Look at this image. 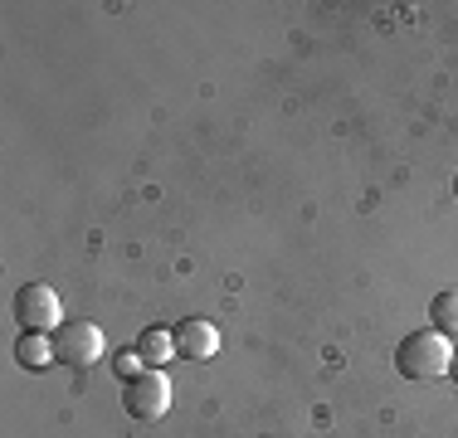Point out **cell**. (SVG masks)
I'll list each match as a JSON object with an SVG mask.
<instances>
[{
	"label": "cell",
	"instance_id": "cell-6",
	"mask_svg": "<svg viewBox=\"0 0 458 438\" xmlns=\"http://www.w3.org/2000/svg\"><path fill=\"white\" fill-rule=\"evenodd\" d=\"M137 356L147 360L151 370H161L166 360H176V332H161V326H147L137 336Z\"/></svg>",
	"mask_w": 458,
	"mask_h": 438
},
{
	"label": "cell",
	"instance_id": "cell-11",
	"mask_svg": "<svg viewBox=\"0 0 458 438\" xmlns=\"http://www.w3.org/2000/svg\"><path fill=\"white\" fill-rule=\"evenodd\" d=\"M454 195H458V175H454Z\"/></svg>",
	"mask_w": 458,
	"mask_h": 438
},
{
	"label": "cell",
	"instance_id": "cell-2",
	"mask_svg": "<svg viewBox=\"0 0 458 438\" xmlns=\"http://www.w3.org/2000/svg\"><path fill=\"white\" fill-rule=\"evenodd\" d=\"M15 322L25 326V332H59L64 326V302L59 292L49 288V282H25V288L15 292Z\"/></svg>",
	"mask_w": 458,
	"mask_h": 438
},
{
	"label": "cell",
	"instance_id": "cell-10",
	"mask_svg": "<svg viewBox=\"0 0 458 438\" xmlns=\"http://www.w3.org/2000/svg\"><path fill=\"white\" fill-rule=\"evenodd\" d=\"M449 375L458 380V350H454V360H449Z\"/></svg>",
	"mask_w": 458,
	"mask_h": 438
},
{
	"label": "cell",
	"instance_id": "cell-8",
	"mask_svg": "<svg viewBox=\"0 0 458 438\" xmlns=\"http://www.w3.org/2000/svg\"><path fill=\"white\" fill-rule=\"evenodd\" d=\"M429 322H434V332H444L454 341L458 336V288H444L439 298L429 302Z\"/></svg>",
	"mask_w": 458,
	"mask_h": 438
},
{
	"label": "cell",
	"instance_id": "cell-1",
	"mask_svg": "<svg viewBox=\"0 0 458 438\" xmlns=\"http://www.w3.org/2000/svg\"><path fill=\"white\" fill-rule=\"evenodd\" d=\"M449 360H454V341L434 326L424 332H410L395 350V370L405 380H434V375H449Z\"/></svg>",
	"mask_w": 458,
	"mask_h": 438
},
{
	"label": "cell",
	"instance_id": "cell-4",
	"mask_svg": "<svg viewBox=\"0 0 458 438\" xmlns=\"http://www.w3.org/2000/svg\"><path fill=\"white\" fill-rule=\"evenodd\" d=\"M103 332H98V322H64L59 332H54V356L64 360V366H79V370H89L103 360Z\"/></svg>",
	"mask_w": 458,
	"mask_h": 438
},
{
	"label": "cell",
	"instance_id": "cell-7",
	"mask_svg": "<svg viewBox=\"0 0 458 438\" xmlns=\"http://www.w3.org/2000/svg\"><path fill=\"white\" fill-rule=\"evenodd\" d=\"M15 360L25 370H45V366H54V336H45V332H25L20 336V346H15Z\"/></svg>",
	"mask_w": 458,
	"mask_h": 438
},
{
	"label": "cell",
	"instance_id": "cell-3",
	"mask_svg": "<svg viewBox=\"0 0 458 438\" xmlns=\"http://www.w3.org/2000/svg\"><path fill=\"white\" fill-rule=\"evenodd\" d=\"M123 404H127V414H132V419L157 424L161 414L171 409V380H166V370H141L137 380H127Z\"/></svg>",
	"mask_w": 458,
	"mask_h": 438
},
{
	"label": "cell",
	"instance_id": "cell-5",
	"mask_svg": "<svg viewBox=\"0 0 458 438\" xmlns=\"http://www.w3.org/2000/svg\"><path fill=\"white\" fill-rule=\"evenodd\" d=\"M176 350L185 360H210L220 350V326L205 322V316H191V322L176 326Z\"/></svg>",
	"mask_w": 458,
	"mask_h": 438
},
{
	"label": "cell",
	"instance_id": "cell-9",
	"mask_svg": "<svg viewBox=\"0 0 458 438\" xmlns=\"http://www.w3.org/2000/svg\"><path fill=\"white\" fill-rule=\"evenodd\" d=\"M113 366H117V375H123V380H137L141 370H151L147 360L137 356V346H132V350H123V356H113Z\"/></svg>",
	"mask_w": 458,
	"mask_h": 438
}]
</instances>
